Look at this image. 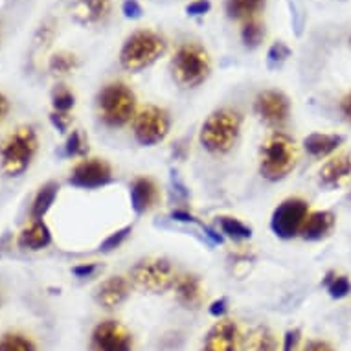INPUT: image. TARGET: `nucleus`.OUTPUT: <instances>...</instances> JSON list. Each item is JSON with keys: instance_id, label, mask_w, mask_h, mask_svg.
I'll use <instances>...</instances> for the list:
<instances>
[{"instance_id": "31", "label": "nucleus", "mask_w": 351, "mask_h": 351, "mask_svg": "<svg viewBox=\"0 0 351 351\" xmlns=\"http://www.w3.org/2000/svg\"><path fill=\"white\" fill-rule=\"evenodd\" d=\"M289 56H291V48L285 43H282V40H278L267 52V63H269L271 69H278V66H282L287 61Z\"/></svg>"}, {"instance_id": "26", "label": "nucleus", "mask_w": 351, "mask_h": 351, "mask_svg": "<svg viewBox=\"0 0 351 351\" xmlns=\"http://www.w3.org/2000/svg\"><path fill=\"white\" fill-rule=\"evenodd\" d=\"M219 226H221V232L234 241H247L252 237V228L236 217H228V215L219 217Z\"/></svg>"}, {"instance_id": "24", "label": "nucleus", "mask_w": 351, "mask_h": 351, "mask_svg": "<svg viewBox=\"0 0 351 351\" xmlns=\"http://www.w3.org/2000/svg\"><path fill=\"white\" fill-rule=\"evenodd\" d=\"M59 193V184L58 182H47L45 186H40V190L37 191V195L32 204V217L34 219H43L47 215V212L52 208L53 201Z\"/></svg>"}, {"instance_id": "18", "label": "nucleus", "mask_w": 351, "mask_h": 351, "mask_svg": "<svg viewBox=\"0 0 351 351\" xmlns=\"http://www.w3.org/2000/svg\"><path fill=\"white\" fill-rule=\"evenodd\" d=\"M19 247L24 250H43V248L50 247L52 243V232L47 226V223L43 219H34L21 234H19Z\"/></svg>"}, {"instance_id": "2", "label": "nucleus", "mask_w": 351, "mask_h": 351, "mask_svg": "<svg viewBox=\"0 0 351 351\" xmlns=\"http://www.w3.org/2000/svg\"><path fill=\"white\" fill-rule=\"evenodd\" d=\"M99 120L107 127H123L136 116V94L121 81H112L98 93L96 98Z\"/></svg>"}, {"instance_id": "37", "label": "nucleus", "mask_w": 351, "mask_h": 351, "mask_svg": "<svg viewBox=\"0 0 351 351\" xmlns=\"http://www.w3.org/2000/svg\"><path fill=\"white\" fill-rule=\"evenodd\" d=\"M50 121H52L53 127L58 129L59 133H64V131L69 129L70 118L69 114H64V112H56V110H53L52 114H50Z\"/></svg>"}, {"instance_id": "43", "label": "nucleus", "mask_w": 351, "mask_h": 351, "mask_svg": "<svg viewBox=\"0 0 351 351\" xmlns=\"http://www.w3.org/2000/svg\"><path fill=\"white\" fill-rule=\"evenodd\" d=\"M6 110H8V99L4 98V94H0V120L4 118Z\"/></svg>"}, {"instance_id": "32", "label": "nucleus", "mask_w": 351, "mask_h": 351, "mask_svg": "<svg viewBox=\"0 0 351 351\" xmlns=\"http://www.w3.org/2000/svg\"><path fill=\"white\" fill-rule=\"evenodd\" d=\"M131 232H133V226H123V228H120V230L112 232V234H110V236L107 237L101 245H99V250L107 254L116 250V248H120L127 237L131 236Z\"/></svg>"}, {"instance_id": "30", "label": "nucleus", "mask_w": 351, "mask_h": 351, "mask_svg": "<svg viewBox=\"0 0 351 351\" xmlns=\"http://www.w3.org/2000/svg\"><path fill=\"white\" fill-rule=\"evenodd\" d=\"M0 351H35V346L23 335H6L0 339Z\"/></svg>"}, {"instance_id": "5", "label": "nucleus", "mask_w": 351, "mask_h": 351, "mask_svg": "<svg viewBox=\"0 0 351 351\" xmlns=\"http://www.w3.org/2000/svg\"><path fill=\"white\" fill-rule=\"evenodd\" d=\"M39 140L34 127L15 129L0 145V167L8 177H21L34 162Z\"/></svg>"}, {"instance_id": "1", "label": "nucleus", "mask_w": 351, "mask_h": 351, "mask_svg": "<svg viewBox=\"0 0 351 351\" xmlns=\"http://www.w3.org/2000/svg\"><path fill=\"white\" fill-rule=\"evenodd\" d=\"M241 123L243 116L239 110L230 107L213 110L201 127L199 140L202 147L213 155H225L232 151L241 134Z\"/></svg>"}, {"instance_id": "39", "label": "nucleus", "mask_w": 351, "mask_h": 351, "mask_svg": "<svg viewBox=\"0 0 351 351\" xmlns=\"http://www.w3.org/2000/svg\"><path fill=\"white\" fill-rule=\"evenodd\" d=\"M226 309H228V302H226V298H219L210 305V315L215 318H221L226 313Z\"/></svg>"}, {"instance_id": "33", "label": "nucleus", "mask_w": 351, "mask_h": 351, "mask_svg": "<svg viewBox=\"0 0 351 351\" xmlns=\"http://www.w3.org/2000/svg\"><path fill=\"white\" fill-rule=\"evenodd\" d=\"M86 144L83 140V134L80 131H72L66 138V144H64V153L69 156H83L86 153Z\"/></svg>"}, {"instance_id": "34", "label": "nucleus", "mask_w": 351, "mask_h": 351, "mask_svg": "<svg viewBox=\"0 0 351 351\" xmlns=\"http://www.w3.org/2000/svg\"><path fill=\"white\" fill-rule=\"evenodd\" d=\"M121 13H123V17L131 19V21H138L142 17V6H140L138 0H123V4H121Z\"/></svg>"}, {"instance_id": "17", "label": "nucleus", "mask_w": 351, "mask_h": 351, "mask_svg": "<svg viewBox=\"0 0 351 351\" xmlns=\"http://www.w3.org/2000/svg\"><path fill=\"white\" fill-rule=\"evenodd\" d=\"M112 10L110 0H75L72 17L80 24H99L107 21Z\"/></svg>"}, {"instance_id": "20", "label": "nucleus", "mask_w": 351, "mask_h": 351, "mask_svg": "<svg viewBox=\"0 0 351 351\" xmlns=\"http://www.w3.org/2000/svg\"><path fill=\"white\" fill-rule=\"evenodd\" d=\"M173 289H175L177 300L182 305H186V307H197V305L201 304L202 282L197 274H191V272L179 274V276L175 278Z\"/></svg>"}, {"instance_id": "38", "label": "nucleus", "mask_w": 351, "mask_h": 351, "mask_svg": "<svg viewBox=\"0 0 351 351\" xmlns=\"http://www.w3.org/2000/svg\"><path fill=\"white\" fill-rule=\"evenodd\" d=\"M98 271V265L96 263H81V265H75L74 269H72V274H74L75 278H90L94 274V272Z\"/></svg>"}, {"instance_id": "15", "label": "nucleus", "mask_w": 351, "mask_h": 351, "mask_svg": "<svg viewBox=\"0 0 351 351\" xmlns=\"http://www.w3.org/2000/svg\"><path fill=\"white\" fill-rule=\"evenodd\" d=\"M129 280L123 276H109L99 283L94 293V298L105 309H114L121 305L129 296Z\"/></svg>"}, {"instance_id": "41", "label": "nucleus", "mask_w": 351, "mask_h": 351, "mask_svg": "<svg viewBox=\"0 0 351 351\" xmlns=\"http://www.w3.org/2000/svg\"><path fill=\"white\" fill-rule=\"evenodd\" d=\"M340 110H342V114L351 121V93L342 99V104H340Z\"/></svg>"}, {"instance_id": "23", "label": "nucleus", "mask_w": 351, "mask_h": 351, "mask_svg": "<svg viewBox=\"0 0 351 351\" xmlns=\"http://www.w3.org/2000/svg\"><path fill=\"white\" fill-rule=\"evenodd\" d=\"M267 0H226V15L236 21H248L265 8Z\"/></svg>"}, {"instance_id": "12", "label": "nucleus", "mask_w": 351, "mask_h": 351, "mask_svg": "<svg viewBox=\"0 0 351 351\" xmlns=\"http://www.w3.org/2000/svg\"><path fill=\"white\" fill-rule=\"evenodd\" d=\"M254 110L259 116V120L265 121L267 125L282 127L289 120L291 114V101L280 90H263L256 96Z\"/></svg>"}, {"instance_id": "42", "label": "nucleus", "mask_w": 351, "mask_h": 351, "mask_svg": "<svg viewBox=\"0 0 351 351\" xmlns=\"http://www.w3.org/2000/svg\"><path fill=\"white\" fill-rule=\"evenodd\" d=\"M171 217L175 219V221H182V223H193V221H195V217H193L191 213L180 212V210H177V212H173Z\"/></svg>"}, {"instance_id": "25", "label": "nucleus", "mask_w": 351, "mask_h": 351, "mask_svg": "<svg viewBox=\"0 0 351 351\" xmlns=\"http://www.w3.org/2000/svg\"><path fill=\"white\" fill-rule=\"evenodd\" d=\"M263 39H265V24L261 23L258 17L245 21L241 28V40L245 48L254 50L263 43Z\"/></svg>"}, {"instance_id": "19", "label": "nucleus", "mask_w": 351, "mask_h": 351, "mask_svg": "<svg viewBox=\"0 0 351 351\" xmlns=\"http://www.w3.org/2000/svg\"><path fill=\"white\" fill-rule=\"evenodd\" d=\"M335 217L333 212H328V210H318V212H309L307 219H305L304 226H302V232L300 236L307 239V241H318V239H324L328 236L329 232L333 230L335 226Z\"/></svg>"}, {"instance_id": "27", "label": "nucleus", "mask_w": 351, "mask_h": 351, "mask_svg": "<svg viewBox=\"0 0 351 351\" xmlns=\"http://www.w3.org/2000/svg\"><path fill=\"white\" fill-rule=\"evenodd\" d=\"M324 283H326V287H328V293L331 298H346V296L351 293L350 280L346 276H340V274H335V272H329Z\"/></svg>"}, {"instance_id": "8", "label": "nucleus", "mask_w": 351, "mask_h": 351, "mask_svg": "<svg viewBox=\"0 0 351 351\" xmlns=\"http://www.w3.org/2000/svg\"><path fill=\"white\" fill-rule=\"evenodd\" d=\"M171 129L169 114L162 107L147 105L136 112L133 120V134L140 145L151 147L166 140Z\"/></svg>"}, {"instance_id": "9", "label": "nucleus", "mask_w": 351, "mask_h": 351, "mask_svg": "<svg viewBox=\"0 0 351 351\" xmlns=\"http://www.w3.org/2000/svg\"><path fill=\"white\" fill-rule=\"evenodd\" d=\"M307 215H309V204L304 199H298V197L285 199L282 204H278L272 213V232L282 239H293V237L300 236Z\"/></svg>"}, {"instance_id": "16", "label": "nucleus", "mask_w": 351, "mask_h": 351, "mask_svg": "<svg viewBox=\"0 0 351 351\" xmlns=\"http://www.w3.org/2000/svg\"><path fill=\"white\" fill-rule=\"evenodd\" d=\"M318 179L324 188H340L351 179V156L342 153L329 158L318 173Z\"/></svg>"}, {"instance_id": "40", "label": "nucleus", "mask_w": 351, "mask_h": 351, "mask_svg": "<svg viewBox=\"0 0 351 351\" xmlns=\"http://www.w3.org/2000/svg\"><path fill=\"white\" fill-rule=\"evenodd\" d=\"M304 351H335L328 342H324V340H311L309 344L305 346Z\"/></svg>"}, {"instance_id": "13", "label": "nucleus", "mask_w": 351, "mask_h": 351, "mask_svg": "<svg viewBox=\"0 0 351 351\" xmlns=\"http://www.w3.org/2000/svg\"><path fill=\"white\" fill-rule=\"evenodd\" d=\"M241 344L239 328L234 320H219L208 331L202 351H237Z\"/></svg>"}, {"instance_id": "10", "label": "nucleus", "mask_w": 351, "mask_h": 351, "mask_svg": "<svg viewBox=\"0 0 351 351\" xmlns=\"http://www.w3.org/2000/svg\"><path fill=\"white\" fill-rule=\"evenodd\" d=\"M114 179L112 167L104 158H83L72 169L69 182L80 190H98L110 184Z\"/></svg>"}, {"instance_id": "28", "label": "nucleus", "mask_w": 351, "mask_h": 351, "mask_svg": "<svg viewBox=\"0 0 351 351\" xmlns=\"http://www.w3.org/2000/svg\"><path fill=\"white\" fill-rule=\"evenodd\" d=\"M52 105L56 112H64V114H69V110L74 109L75 96L72 94L70 88H66L64 85H59L52 94Z\"/></svg>"}, {"instance_id": "11", "label": "nucleus", "mask_w": 351, "mask_h": 351, "mask_svg": "<svg viewBox=\"0 0 351 351\" xmlns=\"http://www.w3.org/2000/svg\"><path fill=\"white\" fill-rule=\"evenodd\" d=\"M93 351H131L133 350V335L127 331L116 320H104L93 331L90 339Z\"/></svg>"}, {"instance_id": "4", "label": "nucleus", "mask_w": 351, "mask_h": 351, "mask_svg": "<svg viewBox=\"0 0 351 351\" xmlns=\"http://www.w3.org/2000/svg\"><path fill=\"white\" fill-rule=\"evenodd\" d=\"M296 144L289 134L274 131L261 145L259 153V173L263 179L278 182L287 177L296 166Z\"/></svg>"}, {"instance_id": "22", "label": "nucleus", "mask_w": 351, "mask_h": 351, "mask_svg": "<svg viewBox=\"0 0 351 351\" xmlns=\"http://www.w3.org/2000/svg\"><path fill=\"white\" fill-rule=\"evenodd\" d=\"M239 351H278L276 337L267 326H258L243 337Z\"/></svg>"}, {"instance_id": "3", "label": "nucleus", "mask_w": 351, "mask_h": 351, "mask_svg": "<svg viewBox=\"0 0 351 351\" xmlns=\"http://www.w3.org/2000/svg\"><path fill=\"white\" fill-rule=\"evenodd\" d=\"M167 43L158 32L138 29L125 39L120 50V64L127 72L147 69L166 53Z\"/></svg>"}, {"instance_id": "36", "label": "nucleus", "mask_w": 351, "mask_h": 351, "mask_svg": "<svg viewBox=\"0 0 351 351\" xmlns=\"http://www.w3.org/2000/svg\"><path fill=\"white\" fill-rule=\"evenodd\" d=\"M300 329H291L285 333L283 337V351H298V346H300Z\"/></svg>"}, {"instance_id": "14", "label": "nucleus", "mask_w": 351, "mask_h": 351, "mask_svg": "<svg viewBox=\"0 0 351 351\" xmlns=\"http://www.w3.org/2000/svg\"><path fill=\"white\" fill-rule=\"evenodd\" d=\"M131 206L138 215L151 212L160 201V190L153 179L149 177H138L131 184Z\"/></svg>"}, {"instance_id": "21", "label": "nucleus", "mask_w": 351, "mask_h": 351, "mask_svg": "<svg viewBox=\"0 0 351 351\" xmlns=\"http://www.w3.org/2000/svg\"><path fill=\"white\" fill-rule=\"evenodd\" d=\"M344 144L342 134H328V133H313L304 140V149L313 158H326L331 153L339 149Z\"/></svg>"}, {"instance_id": "6", "label": "nucleus", "mask_w": 351, "mask_h": 351, "mask_svg": "<svg viewBox=\"0 0 351 351\" xmlns=\"http://www.w3.org/2000/svg\"><path fill=\"white\" fill-rule=\"evenodd\" d=\"M210 56L199 43L180 45L171 59L173 77L184 88H193L204 83L210 75Z\"/></svg>"}, {"instance_id": "29", "label": "nucleus", "mask_w": 351, "mask_h": 351, "mask_svg": "<svg viewBox=\"0 0 351 351\" xmlns=\"http://www.w3.org/2000/svg\"><path fill=\"white\" fill-rule=\"evenodd\" d=\"M75 69H77V58H75L74 53L59 52L50 59V70H52L53 74L64 75L74 72Z\"/></svg>"}, {"instance_id": "7", "label": "nucleus", "mask_w": 351, "mask_h": 351, "mask_svg": "<svg viewBox=\"0 0 351 351\" xmlns=\"http://www.w3.org/2000/svg\"><path fill=\"white\" fill-rule=\"evenodd\" d=\"M131 282L145 293H166L175 283V269L167 258H145L140 259L129 271Z\"/></svg>"}, {"instance_id": "35", "label": "nucleus", "mask_w": 351, "mask_h": 351, "mask_svg": "<svg viewBox=\"0 0 351 351\" xmlns=\"http://www.w3.org/2000/svg\"><path fill=\"white\" fill-rule=\"evenodd\" d=\"M210 10H212V2H210V0H193V2H190V4L186 6V13H188L190 17H202V15H206Z\"/></svg>"}]
</instances>
